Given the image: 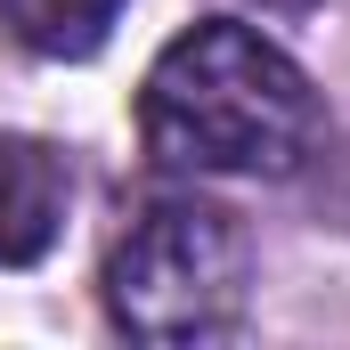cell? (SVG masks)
Here are the masks:
<instances>
[{
	"label": "cell",
	"mask_w": 350,
	"mask_h": 350,
	"mask_svg": "<svg viewBox=\"0 0 350 350\" xmlns=\"http://www.w3.org/2000/svg\"><path fill=\"white\" fill-rule=\"evenodd\" d=\"M318 131H326V106L310 74L237 16L187 25L139 90L147 155L196 179H293Z\"/></svg>",
	"instance_id": "6da1fadb"
},
{
	"label": "cell",
	"mask_w": 350,
	"mask_h": 350,
	"mask_svg": "<svg viewBox=\"0 0 350 350\" xmlns=\"http://www.w3.org/2000/svg\"><path fill=\"white\" fill-rule=\"evenodd\" d=\"M98 293H106L114 334L131 342H220L245 326L253 245L237 212L204 196H163L114 237Z\"/></svg>",
	"instance_id": "7a4b0ae2"
},
{
	"label": "cell",
	"mask_w": 350,
	"mask_h": 350,
	"mask_svg": "<svg viewBox=\"0 0 350 350\" xmlns=\"http://www.w3.org/2000/svg\"><path fill=\"white\" fill-rule=\"evenodd\" d=\"M66 204H74V172L49 139H16L0 131V269L41 261L66 228Z\"/></svg>",
	"instance_id": "3957f363"
},
{
	"label": "cell",
	"mask_w": 350,
	"mask_h": 350,
	"mask_svg": "<svg viewBox=\"0 0 350 350\" xmlns=\"http://www.w3.org/2000/svg\"><path fill=\"white\" fill-rule=\"evenodd\" d=\"M131 0H0V25L33 57H98Z\"/></svg>",
	"instance_id": "277c9868"
}]
</instances>
